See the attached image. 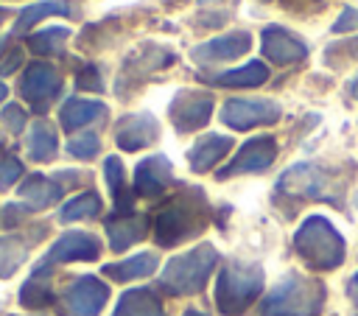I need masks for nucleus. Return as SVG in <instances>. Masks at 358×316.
<instances>
[{
  "instance_id": "1",
  "label": "nucleus",
  "mask_w": 358,
  "mask_h": 316,
  "mask_svg": "<svg viewBox=\"0 0 358 316\" xmlns=\"http://www.w3.org/2000/svg\"><path fill=\"white\" fill-rule=\"evenodd\" d=\"M210 224V201L201 187L185 185L154 215V238L159 246H176L199 235Z\"/></svg>"
},
{
  "instance_id": "2",
  "label": "nucleus",
  "mask_w": 358,
  "mask_h": 316,
  "mask_svg": "<svg viewBox=\"0 0 358 316\" xmlns=\"http://www.w3.org/2000/svg\"><path fill=\"white\" fill-rule=\"evenodd\" d=\"M294 249L316 271H333L347 257L341 232L324 215H310L299 224V229L294 232Z\"/></svg>"
},
{
  "instance_id": "3",
  "label": "nucleus",
  "mask_w": 358,
  "mask_h": 316,
  "mask_svg": "<svg viewBox=\"0 0 358 316\" xmlns=\"http://www.w3.org/2000/svg\"><path fill=\"white\" fill-rule=\"evenodd\" d=\"M324 308V285L305 274L282 277L260 302V316H319Z\"/></svg>"
},
{
  "instance_id": "4",
  "label": "nucleus",
  "mask_w": 358,
  "mask_h": 316,
  "mask_svg": "<svg viewBox=\"0 0 358 316\" xmlns=\"http://www.w3.org/2000/svg\"><path fill=\"white\" fill-rule=\"evenodd\" d=\"M263 291V268L257 263H241L227 260L218 285H215V305L221 316H243L246 308L260 296Z\"/></svg>"
},
{
  "instance_id": "5",
  "label": "nucleus",
  "mask_w": 358,
  "mask_h": 316,
  "mask_svg": "<svg viewBox=\"0 0 358 316\" xmlns=\"http://www.w3.org/2000/svg\"><path fill=\"white\" fill-rule=\"evenodd\" d=\"M215 266H218V252L213 243L193 246L190 252L168 260V266L159 274V288L168 294H199Z\"/></svg>"
},
{
  "instance_id": "6",
  "label": "nucleus",
  "mask_w": 358,
  "mask_h": 316,
  "mask_svg": "<svg viewBox=\"0 0 358 316\" xmlns=\"http://www.w3.org/2000/svg\"><path fill=\"white\" fill-rule=\"evenodd\" d=\"M277 193H285L291 199H316V201H338V185L336 179L310 162H299L294 168H288L280 179H277Z\"/></svg>"
},
{
  "instance_id": "7",
  "label": "nucleus",
  "mask_w": 358,
  "mask_h": 316,
  "mask_svg": "<svg viewBox=\"0 0 358 316\" xmlns=\"http://www.w3.org/2000/svg\"><path fill=\"white\" fill-rule=\"evenodd\" d=\"M282 115L277 101L268 98H229L221 109V120L235 129V131H246L255 126H266V123H277Z\"/></svg>"
},
{
  "instance_id": "8",
  "label": "nucleus",
  "mask_w": 358,
  "mask_h": 316,
  "mask_svg": "<svg viewBox=\"0 0 358 316\" xmlns=\"http://www.w3.org/2000/svg\"><path fill=\"white\" fill-rule=\"evenodd\" d=\"M59 89H62V76L48 62H31L20 78V95L36 112H45L53 103V98L59 95Z\"/></svg>"
},
{
  "instance_id": "9",
  "label": "nucleus",
  "mask_w": 358,
  "mask_h": 316,
  "mask_svg": "<svg viewBox=\"0 0 358 316\" xmlns=\"http://www.w3.org/2000/svg\"><path fill=\"white\" fill-rule=\"evenodd\" d=\"M171 123L176 131L187 134L201 129L213 115V95L204 89H179L168 106Z\"/></svg>"
},
{
  "instance_id": "10",
  "label": "nucleus",
  "mask_w": 358,
  "mask_h": 316,
  "mask_svg": "<svg viewBox=\"0 0 358 316\" xmlns=\"http://www.w3.org/2000/svg\"><path fill=\"white\" fill-rule=\"evenodd\" d=\"M277 159V140L268 134L252 137L246 140L238 154L218 171V179H229V176H241V173H260L266 171L271 162Z\"/></svg>"
},
{
  "instance_id": "11",
  "label": "nucleus",
  "mask_w": 358,
  "mask_h": 316,
  "mask_svg": "<svg viewBox=\"0 0 358 316\" xmlns=\"http://www.w3.org/2000/svg\"><path fill=\"white\" fill-rule=\"evenodd\" d=\"M109 288L95 277H78L64 291V316H98L106 305Z\"/></svg>"
},
{
  "instance_id": "12",
  "label": "nucleus",
  "mask_w": 358,
  "mask_h": 316,
  "mask_svg": "<svg viewBox=\"0 0 358 316\" xmlns=\"http://www.w3.org/2000/svg\"><path fill=\"white\" fill-rule=\"evenodd\" d=\"M171 185H173V165H171L168 157L157 154V157H145L143 162H137L131 193H137L143 199H157Z\"/></svg>"
},
{
  "instance_id": "13",
  "label": "nucleus",
  "mask_w": 358,
  "mask_h": 316,
  "mask_svg": "<svg viewBox=\"0 0 358 316\" xmlns=\"http://www.w3.org/2000/svg\"><path fill=\"white\" fill-rule=\"evenodd\" d=\"M260 39H263L266 59L274 64H294L308 56V45L299 36H294L291 31H285L282 25H266Z\"/></svg>"
},
{
  "instance_id": "14",
  "label": "nucleus",
  "mask_w": 358,
  "mask_h": 316,
  "mask_svg": "<svg viewBox=\"0 0 358 316\" xmlns=\"http://www.w3.org/2000/svg\"><path fill=\"white\" fill-rule=\"evenodd\" d=\"M159 137V123L154 120V115L148 112H137V115H126L117 120L115 126V143L123 151H140L145 145H151Z\"/></svg>"
},
{
  "instance_id": "15",
  "label": "nucleus",
  "mask_w": 358,
  "mask_h": 316,
  "mask_svg": "<svg viewBox=\"0 0 358 316\" xmlns=\"http://www.w3.org/2000/svg\"><path fill=\"white\" fill-rule=\"evenodd\" d=\"M249 48H252V36L246 31H232V34H224V36H215V39H207V42L196 45L190 56L199 64H213V62L238 59V56L249 53Z\"/></svg>"
},
{
  "instance_id": "16",
  "label": "nucleus",
  "mask_w": 358,
  "mask_h": 316,
  "mask_svg": "<svg viewBox=\"0 0 358 316\" xmlns=\"http://www.w3.org/2000/svg\"><path fill=\"white\" fill-rule=\"evenodd\" d=\"M101 254V243L90 232H67L62 235L48 254V263H70V260H95Z\"/></svg>"
},
{
  "instance_id": "17",
  "label": "nucleus",
  "mask_w": 358,
  "mask_h": 316,
  "mask_svg": "<svg viewBox=\"0 0 358 316\" xmlns=\"http://www.w3.org/2000/svg\"><path fill=\"white\" fill-rule=\"evenodd\" d=\"M232 148V137L224 134H204L201 140H196V145L187 151V162L193 173H204L213 165H218Z\"/></svg>"
},
{
  "instance_id": "18",
  "label": "nucleus",
  "mask_w": 358,
  "mask_h": 316,
  "mask_svg": "<svg viewBox=\"0 0 358 316\" xmlns=\"http://www.w3.org/2000/svg\"><path fill=\"white\" fill-rule=\"evenodd\" d=\"M148 232V221L145 215H134V213H120L115 218L106 221V235H109V246L115 252L129 249L131 243L143 240Z\"/></svg>"
},
{
  "instance_id": "19",
  "label": "nucleus",
  "mask_w": 358,
  "mask_h": 316,
  "mask_svg": "<svg viewBox=\"0 0 358 316\" xmlns=\"http://www.w3.org/2000/svg\"><path fill=\"white\" fill-rule=\"evenodd\" d=\"M266 78H268V67L263 62H246V64H241L235 70L204 76V81L215 84V87H260Z\"/></svg>"
},
{
  "instance_id": "20",
  "label": "nucleus",
  "mask_w": 358,
  "mask_h": 316,
  "mask_svg": "<svg viewBox=\"0 0 358 316\" xmlns=\"http://www.w3.org/2000/svg\"><path fill=\"white\" fill-rule=\"evenodd\" d=\"M101 117H106V106L101 101H87V98H70V101H64V106L59 112V120L67 131H76Z\"/></svg>"
},
{
  "instance_id": "21",
  "label": "nucleus",
  "mask_w": 358,
  "mask_h": 316,
  "mask_svg": "<svg viewBox=\"0 0 358 316\" xmlns=\"http://www.w3.org/2000/svg\"><path fill=\"white\" fill-rule=\"evenodd\" d=\"M112 316H165V308L151 288H134L120 296Z\"/></svg>"
},
{
  "instance_id": "22",
  "label": "nucleus",
  "mask_w": 358,
  "mask_h": 316,
  "mask_svg": "<svg viewBox=\"0 0 358 316\" xmlns=\"http://www.w3.org/2000/svg\"><path fill=\"white\" fill-rule=\"evenodd\" d=\"M154 268H157V254L154 252H140V254L126 257L120 263L103 266V274L117 280V282H129V280H140V277L154 274Z\"/></svg>"
},
{
  "instance_id": "23",
  "label": "nucleus",
  "mask_w": 358,
  "mask_h": 316,
  "mask_svg": "<svg viewBox=\"0 0 358 316\" xmlns=\"http://www.w3.org/2000/svg\"><path fill=\"white\" fill-rule=\"evenodd\" d=\"M76 0H42V3H34V6H28V8H22L20 11V17H17V22H14V31L17 34H22V31H28L31 25H36L39 20H45V17H50V14H73V6Z\"/></svg>"
},
{
  "instance_id": "24",
  "label": "nucleus",
  "mask_w": 358,
  "mask_h": 316,
  "mask_svg": "<svg viewBox=\"0 0 358 316\" xmlns=\"http://www.w3.org/2000/svg\"><path fill=\"white\" fill-rule=\"evenodd\" d=\"M103 173H106V182H109V190H112V199H115L117 213H129L134 193L126 187V176H123V162H120V157H106Z\"/></svg>"
},
{
  "instance_id": "25",
  "label": "nucleus",
  "mask_w": 358,
  "mask_h": 316,
  "mask_svg": "<svg viewBox=\"0 0 358 316\" xmlns=\"http://www.w3.org/2000/svg\"><path fill=\"white\" fill-rule=\"evenodd\" d=\"M28 154L39 162L45 159H53L56 154V129L48 123V120H36L31 126V134H28Z\"/></svg>"
},
{
  "instance_id": "26",
  "label": "nucleus",
  "mask_w": 358,
  "mask_h": 316,
  "mask_svg": "<svg viewBox=\"0 0 358 316\" xmlns=\"http://www.w3.org/2000/svg\"><path fill=\"white\" fill-rule=\"evenodd\" d=\"M20 196L25 201H31V207H48L53 204L59 196H62V187L45 176H31L22 187H20Z\"/></svg>"
},
{
  "instance_id": "27",
  "label": "nucleus",
  "mask_w": 358,
  "mask_h": 316,
  "mask_svg": "<svg viewBox=\"0 0 358 316\" xmlns=\"http://www.w3.org/2000/svg\"><path fill=\"white\" fill-rule=\"evenodd\" d=\"M67 39H70V31L64 25H50V28L36 31L34 36H28V48L39 56H50V53H62Z\"/></svg>"
},
{
  "instance_id": "28",
  "label": "nucleus",
  "mask_w": 358,
  "mask_h": 316,
  "mask_svg": "<svg viewBox=\"0 0 358 316\" xmlns=\"http://www.w3.org/2000/svg\"><path fill=\"white\" fill-rule=\"evenodd\" d=\"M98 210H101V199H98V193H81V196H76L73 201H67L64 207H62V213H59V218L62 221H81V218H92V215H98Z\"/></svg>"
},
{
  "instance_id": "29",
  "label": "nucleus",
  "mask_w": 358,
  "mask_h": 316,
  "mask_svg": "<svg viewBox=\"0 0 358 316\" xmlns=\"http://www.w3.org/2000/svg\"><path fill=\"white\" fill-rule=\"evenodd\" d=\"M53 299V291L48 285V277H45V266H39V271L34 274V280L22 288V305L28 308H42Z\"/></svg>"
},
{
  "instance_id": "30",
  "label": "nucleus",
  "mask_w": 358,
  "mask_h": 316,
  "mask_svg": "<svg viewBox=\"0 0 358 316\" xmlns=\"http://www.w3.org/2000/svg\"><path fill=\"white\" fill-rule=\"evenodd\" d=\"M28 246L20 238H0V277H8L22 260Z\"/></svg>"
},
{
  "instance_id": "31",
  "label": "nucleus",
  "mask_w": 358,
  "mask_h": 316,
  "mask_svg": "<svg viewBox=\"0 0 358 316\" xmlns=\"http://www.w3.org/2000/svg\"><path fill=\"white\" fill-rule=\"evenodd\" d=\"M98 148H101L98 134H81V137H76V140L67 143V151H70L73 157H78V159H90V157H95Z\"/></svg>"
},
{
  "instance_id": "32",
  "label": "nucleus",
  "mask_w": 358,
  "mask_h": 316,
  "mask_svg": "<svg viewBox=\"0 0 358 316\" xmlns=\"http://www.w3.org/2000/svg\"><path fill=\"white\" fill-rule=\"evenodd\" d=\"M76 84H78L81 89H92V92H101V89H103V78H101V73H98L95 64H87V67L76 76Z\"/></svg>"
},
{
  "instance_id": "33",
  "label": "nucleus",
  "mask_w": 358,
  "mask_h": 316,
  "mask_svg": "<svg viewBox=\"0 0 358 316\" xmlns=\"http://www.w3.org/2000/svg\"><path fill=\"white\" fill-rule=\"evenodd\" d=\"M347 31H358V8H341L338 20L333 22V34H347Z\"/></svg>"
},
{
  "instance_id": "34",
  "label": "nucleus",
  "mask_w": 358,
  "mask_h": 316,
  "mask_svg": "<svg viewBox=\"0 0 358 316\" xmlns=\"http://www.w3.org/2000/svg\"><path fill=\"white\" fill-rule=\"evenodd\" d=\"M20 173H22V165H20L14 157L6 159V162H0V187H8L11 182H17Z\"/></svg>"
},
{
  "instance_id": "35",
  "label": "nucleus",
  "mask_w": 358,
  "mask_h": 316,
  "mask_svg": "<svg viewBox=\"0 0 358 316\" xmlns=\"http://www.w3.org/2000/svg\"><path fill=\"white\" fill-rule=\"evenodd\" d=\"M3 120H6V126H8L11 131H20V129L25 126V112H22L17 103H11V106L3 109Z\"/></svg>"
},
{
  "instance_id": "36",
  "label": "nucleus",
  "mask_w": 358,
  "mask_h": 316,
  "mask_svg": "<svg viewBox=\"0 0 358 316\" xmlns=\"http://www.w3.org/2000/svg\"><path fill=\"white\" fill-rule=\"evenodd\" d=\"M324 0H282V8L288 11H322Z\"/></svg>"
},
{
  "instance_id": "37",
  "label": "nucleus",
  "mask_w": 358,
  "mask_h": 316,
  "mask_svg": "<svg viewBox=\"0 0 358 316\" xmlns=\"http://www.w3.org/2000/svg\"><path fill=\"white\" fill-rule=\"evenodd\" d=\"M347 288H350V296H352V302L358 305V271L350 277V285H347Z\"/></svg>"
},
{
  "instance_id": "38",
  "label": "nucleus",
  "mask_w": 358,
  "mask_h": 316,
  "mask_svg": "<svg viewBox=\"0 0 358 316\" xmlns=\"http://www.w3.org/2000/svg\"><path fill=\"white\" fill-rule=\"evenodd\" d=\"M6 92H8V89H6V84H3V81H0V101H3V98H6Z\"/></svg>"
},
{
  "instance_id": "39",
  "label": "nucleus",
  "mask_w": 358,
  "mask_h": 316,
  "mask_svg": "<svg viewBox=\"0 0 358 316\" xmlns=\"http://www.w3.org/2000/svg\"><path fill=\"white\" fill-rule=\"evenodd\" d=\"M185 316H207V313H201V310H187Z\"/></svg>"
},
{
  "instance_id": "40",
  "label": "nucleus",
  "mask_w": 358,
  "mask_h": 316,
  "mask_svg": "<svg viewBox=\"0 0 358 316\" xmlns=\"http://www.w3.org/2000/svg\"><path fill=\"white\" fill-rule=\"evenodd\" d=\"M350 89H352V95H355V98H358V78H355V81H352V87H350Z\"/></svg>"
},
{
  "instance_id": "41",
  "label": "nucleus",
  "mask_w": 358,
  "mask_h": 316,
  "mask_svg": "<svg viewBox=\"0 0 358 316\" xmlns=\"http://www.w3.org/2000/svg\"><path fill=\"white\" fill-rule=\"evenodd\" d=\"M3 20H6V11H0V22H3Z\"/></svg>"
},
{
  "instance_id": "42",
  "label": "nucleus",
  "mask_w": 358,
  "mask_h": 316,
  "mask_svg": "<svg viewBox=\"0 0 358 316\" xmlns=\"http://www.w3.org/2000/svg\"><path fill=\"white\" fill-rule=\"evenodd\" d=\"M199 3H204V6H207V3H215V0H199Z\"/></svg>"
},
{
  "instance_id": "43",
  "label": "nucleus",
  "mask_w": 358,
  "mask_h": 316,
  "mask_svg": "<svg viewBox=\"0 0 358 316\" xmlns=\"http://www.w3.org/2000/svg\"><path fill=\"white\" fill-rule=\"evenodd\" d=\"M171 3H182V0H171Z\"/></svg>"
},
{
  "instance_id": "44",
  "label": "nucleus",
  "mask_w": 358,
  "mask_h": 316,
  "mask_svg": "<svg viewBox=\"0 0 358 316\" xmlns=\"http://www.w3.org/2000/svg\"><path fill=\"white\" fill-rule=\"evenodd\" d=\"M257 3H268V0H257Z\"/></svg>"
}]
</instances>
